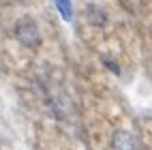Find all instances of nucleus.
<instances>
[{
  "label": "nucleus",
  "mask_w": 152,
  "mask_h": 150,
  "mask_svg": "<svg viewBox=\"0 0 152 150\" xmlns=\"http://www.w3.org/2000/svg\"><path fill=\"white\" fill-rule=\"evenodd\" d=\"M54 2L58 7L60 15H62L66 22H71V19H73V7H71V0H54Z\"/></svg>",
  "instance_id": "2"
},
{
  "label": "nucleus",
  "mask_w": 152,
  "mask_h": 150,
  "mask_svg": "<svg viewBox=\"0 0 152 150\" xmlns=\"http://www.w3.org/2000/svg\"><path fill=\"white\" fill-rule=\"evenodd\" d=\"M17 39L22 41L24 45H28V47H32V45H37L39 43V30H37V26L32 24V22H19L17 24Z\"/></svg>",
  "instance_id": "1"
}]
</instances>
